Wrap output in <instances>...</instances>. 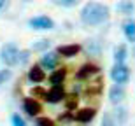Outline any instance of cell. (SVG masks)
<instances>
[{
  "label": "cell",
  "instance_id": "obj_1",
  "mask_svg": "<svg viewBox=\"0 0 135 126\" xmlns=\"http://www.w3.org/2000/svg\"><path fill=\"white\" fill-rule=\"evenodd\" d=\"M109 16H110L109 7L100 4V2H88L81 11V21L88 26L102 25L109 19Z\"/></svg>",
  "mask_w": 135,
  "mask_h": 126
},
{
  "label": "cell",
  "instance_id": "obj_2",
  "mask_svg": "<svg viewBox=\"0 0 135 126\" xmlns=\"http://www.w3.org/2000/svg\"><path fill=\"white\" fill-rule=\"evenodd\" d=\"M18 46L14 42H9V44H4L2 49H0V61L2 65H5L7 68H12L14 65H18Z\"/></svg>",
  "mask_w": 135,
  "mask_h": 126
},
{
  "label": "cell",
  "instance_id": "obj_3",
  "mask_svg": "<svg viewBox=\"0 0 135 126\" xmlns=\"http://www.w3.org/2000/svg\"><path fill=\"white\" fill-rule=\"evenodd\" d=\"M130 75L132 74H130V68H128L126 63H114L112 68H110V79H112L114 84H121V86L128 84Z\"/></svg>",
  "mask_w": 135,
  "mask_h": 126
},
{
  "label": "cell",
  "instance_id": "obj_4",
  "mask_svg": "<svg viewBox=\"0 0 135 126\" xmlns=\"http://www.w3.org/2000/svg\"><path fill=\"white\" fill-rule=\"evenodd\" d=\"M58 63H60V54L56 51H46V53H42L40 61H39V65L44 70H55L56 67H58Z\"/></svg>",
  "mask_w": 135,
  "mask_h": 126
},
{
  "label": "cell",
  "instance_id": "obj_5",
  "mask_svg": "<svg viewBox=\"0 0 135 126\" xmlns=\"http://www.w3.org/2000/svg\"><path fill=\"white\" fill-rule=\"evenodd\" d=\"M28 26L33 30H53L55 28V21L49 16H35L28 19Z\"/></svg>",
  "mask_w": 135,
  "mask_h": 126
},
{
  "label": "cell",
  "instance_id": "obj_6",
  "mask_svg": "<svg viewBox=\"0 0 135 126\" xmlns=\"http://www.w3.org/2000/svg\"><path fill=\"white\" fill-rule=\"evenodd\" d=\"M126 98V89L121 84H112L109 88V102L112 105H121L123 100Z\"/></svg>",
  "mask_w": 135,
  "mask_h": 126
},
{
  "label": "cell",
  "instance_id": "obj_7",
  "mask_svg": "<svg viewBox=\"0 0 135 126\" xmlns=\"http://www.w3.org/2000/svg\"><path fill=\"white\" fill-rule=\"evenodd\" d=\"M23 110H25L30 117H39L40 112H42V105H40L35 98L28 96V98H25V100H23Z\"/></svg>",
  "mask_w": 135,
  "mask_h": 126
},
{
  "label": "cell",
  "instance_id": "obj_8",
  "mask_svg": "<svg viewBox=\"0 0 135 126\" xmlns=\"http://www.w3.org/2000/svg\"><path fill=\"white\" fill-rule=\"evenodd\" d=\"M95 117H97V109L86 107V109H81V110H77L74 114V121L83 123V124H88V123H91Z\"/></svg>",
  "mask_w": 135,
  "mask_h": 126
},
{
  "label": "cell",
  "instance_id": "obj_9",
  "mask_svg": "<svg viewBox=\"0 0 135 126\" xmlns=\"http://www.w3.org/2000/svg\"><path fill=\"white\" fill-rule=\"evenodd\" d=\"M67 98L65 91H63V86H53L47 93H46V98L44 100L47 102V103H60V102H63Z\"/></svg>",
  "mask_w": 135,
  "mask_h": 126
},
{
  "label": "cell",
  "instance_id": "obj_10",
  "mask_svg": "<svg viewBox=\"0 0 135 126\" xmlns=\"http://www.w3.org/2000/svg\"><path fill=\"white\" fill-rule=\"evenodd\" d=\"M100 72V68L97 65H93V63H86V65H83L79 68V70L75 72V77L79 79V81H86V79H91L93 75H97Z\"/></svg>",
  "mask_w": 135,
  "mask_h": 126
},
{
  "label": "cell",
  "instance_id": "obj_11",
  "mask_svg": "<svg viewBox=\"0 0 135 126\" xmlns=\"http://www.w3.org/2000/svg\"><path fill=\"white\" fill-rule=\"evenodd\" d=\"M28 81L32 84H40V82L46 81V72L44 68L40 65H33L30 67V70H28Z\"/></svg>",
  "mask_w": 135,
  "mask_h": 126
},
{
  "label": "cell",
  "instance_id": "obj_12",
  "mask_svg": "<svg viewBox=\"0 0 135 126\" xmlns=\"http://www.w3.org/2000/svg\"><path fill=\"white\" fill-rule=\"evenodd\" d=\"M83 49L79 44H65V46H60L58 49H56V53L60 56H63V58H74L79 51Z\"/></svg>",
  "mask_w": 135,
  "mask_h": 126
},
{
  "label": "cell",
  "instance_id": "obj_13",
  "mask_svg": "<svg viewBox=\"0 0 135 126\" xmlns=\"http://www.w3.org/2000/svg\"><path fill=\"white\" fill-rule=\"evenodd\" d=\"M123 33H125L126 41L135 44V19L128 18V19L123 21Z\"/></svg>",
  "mask_w": 135,
  "mask_h": 126
},
{
  "label": "cell",
  "instance_id": "obj_14",
  "mask_svg": "<svg viewBox=\"0 0 135 126\" xmlns=\"http://www.w3.org/2000/svg\"><path fill=\"white\" fill-rule=\"evenodd\" d=\"M65 77H67V68H56V70H53V74L49 75V82L53 86H63V82H65Z\"/></svg>",
  "mask_w": 135,
  "mask_h": 126
},
{
  "label": "cell",
  "instance_id": "obj_15",
  "mask_svg": "<svg viewBox=\"0 0 135 126\" xmlns=\"http://www.w3.org/2000/svg\"><path fill=\"white\" fill-rule=\"evenodd\" d=\"M128 58V47L125 44H119L114 47V63H125Z\"/></svg>",
  "mask_w": 135,
  "mask_h": 126
},
{
  "label": "cell",
  "instance_id": "obj_16",
  "mask_svg": "<svg viewBox=\"0 0 135 126\" xmlns=\"http://www.w3.org/2000/svg\"><path fill=\"white\" fill-rule=\"evenodd\" d=\"M116 9H118V12H119V14L130 16V14H133L135 5H133V2H132V0H121L119 4L116 5Z\"/></svg>",
  "mask_w": 135,
  "mask_h": 126
},
{
  "label": "cell",
  "instance_id": "obj_17",
  "mask_svg": "<svg viewBox=\"0 0 135 126\" xmlns=\"http://www.w3.org/2000/svg\"><path fill=\"white\" fill-rule=\"evenodd\" d=\"M112 116H114L118 124H125L126 119H128V110H126V107H123V105H116V110H114Z\"/></svg>",
  "mask_w": 135,
  "mask_h": 126
},
{
  "label": "cell",
  "instance_id": "obj_18",
  "mask_svg": "<svg viewBox=\"0 0 135 126\" xmlns=\"http://www.w3.org/2000/svg\"><path fill=\"white\" fill-rule=\"evenodd\" d=\"M51 47V41H47V39H40V41L33 42L30 47V51H33V53H46V51Z\"/></svg>",
  "mask_w": 135,
  "mask_h": 126
},
{
  "label": "cell",
  "instance_id": "obj_19",
  "mask_svg": "<svg viewBox=\"0 0 135 126\" xmlns=\"http://www.w3.org/2000/svg\"><path fill=\"white\" fill-rule=\"evenodd\" d=\"M11 79H12V70L7 68V67H4V68L0 70V86H4L5 82H9Z\"/></svg>",
  "mask_w": 135,
  "mask_h": 126
},
{
  "label": "cell",
  "instance_id": "obj_20",
  "mask_svg": "<svg viewBox=\"0 0 135 126\" xmlns=\"http://www.w3.org/2000/svg\"><path fill=\"white\" fill-rule=\"evenodd\" d=\"M100 126H118L114 116H112V112H104V117H102Z\"/></svg>",
  "mask_w": 135,
  "mask_h": 126
},
{
  "label": "cell",
  "instance_id": "obj_21",
  "mask_svg": "<svg viewBox=\"0 0 135 126\" xmlns=\"http://www.w3.org/2000/svg\"><path fill=\"white\" fill-rule=\"evenodd\" d=\"M30 56H32V51L30 49H21L20 53H18V63H20V65L28 63V61H30Z\"/></svg>",
  "mask_w": 135,
  "mask_h": 126
},
{
  "label": "cell",
  "instance_id": "obj_22",
  "mask_svg": "<svg viewBox=\"0 0 135 126\" xmlns=\"http://www.w3.org/2000/svg\"><path fill=\"white\" fill-rule=\"evenodd\" d=\"M33 126H56L55 121L53 119H49V117H37L33 123Z\"/></svg>",
  "mask_w": 135,
  "mask_h": 126
},
{
  "label": "cell",
  "instance_id": "obj_23",
  "mask_svg": "<svg viewBox=\"0 0 135 126\" xmlns=\"http://www.w3.org/2000/svg\"><path fill=\"white\" fill-rule=\"evenodd\" d=\"M81 0H53V4L61 5V7H75Z\"/></svg>",
  "mask_w": 135,
  "mask_h": 126
},
{
  "label": "cell",
  "instance_id": "obj_24",
  "mask_svg": "<svg viewBox=\"0 0 135 126\" xmlns=\"http://www.w3.org/2000/svg\"><path fill=\"white\" fill-rule=\"evenodd\" d=\"M11 123H12V126H26L25 119H23L20 114H12V117H11Z\"/></svg>",
  "mask_w": 135,
  "mask_h": 126
},
{
  "label": "cell",
  "instance_id": "obj_25",
  "mask_svg": "<svg viewBox=\"0 0 135 126\" xmlns=\"http://www.w3.org/2000/svg\"><path fill=\"white\" fill-rule=\"evenodd\" d=\"M46 93H47V91L42 89V88H33V89H32V95H35V96H42V98H46Z\"/></svg>",
  "mask_w": 135,
  "mask_h": 126
},
{
  "label": "cell",
  "instance_id": "obj_26",
  "mask_svg": "<svg viewBox=\"0 0 135 126\" xmlns=\"http://www.w3.org/2000/svg\"><path fill=\"white\" fill-rule=\"evenodd\" d=\"M5 5V0H0V11H2V7Z\"/></svg>",
  "mask_w": 135,
  "mask_h": 126
},
{
  "label": "cell",
  "instance_id": "obj_27",
  "mask_svg": "<svg viewBox=\"0 0 135 126\" xmlns=\"http://www.w3.org/2000/svg\"><path fill=\"white\" fill-rule=\"evenodd\" d=\"M133 56H135V44H133Z\"/></svg>",
  "mask_w": 135,
  "mask_h": 126
},
{
  "label": "cell",
  "instance_id": "obj_28",
  "mask_svg": "<svg viewBox=\"0 0 135 126\" xmlns=\"http://www.w3.org/2000/svg\"><path fill=\"white\" fill-rule=\"evenodd\" d=\"M26 2H28V0H26Z\"/></svg>",
  "mask_w": 135,
  "mask_h": 126
}]
</instances>
